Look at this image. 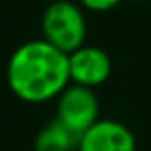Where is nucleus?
Wrapping results in <instances>:
<instances>
[{"label": "nucleus", "mask_w": 151, "mask_h": 151, "mask_svg": "<svg viewBox=\"0 0 151 151\" xmlns=\"http://www.w3.org/2000/svg\"><path fill=\"white\" fill-rule=\"evenodd\" d=\"M6 81L12 94L27 103H44L71 84L69 54L58 50L44 38L29 40L10 55Z\"/></svg>", "instance_id": "f257e3e1"}, {"label": "nucleus", "mask_w": 151, "mask_h": 151, "mask_svg": "<svg viewBox=\"0 0 151 151\" xmlns=\"http://www.w3.org/2000/svg\"><path fill=\"white\" fill-rule=\"evenodd\" d=\"M113 63L105 50L98 46L84 44L82 48L69 54V73L71 82L86 88H96L111 77Z\"/></svg>", "instance_id": "20e7f679"}, {"label": "nucleus", "mask_w": 151, "mask_h": 151, "mask_svg": "<svg viewBox=\"0 0 151 151\" xmlns=\"http://www.w3.org/2000/svg\"><path fill=\"white\" fill-rule=\"evenodd\" d=\"M82 134L54 117L35 136V151H78Z\"/></svg>", "instance_id": "423d86ee"}, {"label": "nucleus", "mask_w": 151, "mask_h": 151, "mask_svg": "<svg viewBox=\"0 0 151 151\" xmlns=\"http://www.w3.org/2000/svg\"><path fill=\"white\" fill-rule=\"evenodd\" d=\"M78 151H138L136 136L122 122L100 119L82 134Z\"/></svg>", "instance_id": "39448f33"}, {"label": "nucleus", "mask_w": 151, "mask_h": 151, "mask_svg": "<svg viewBox=\"0 0 151 151\" xmlns=\"http://www.w3.org/2000/svg\"><path fill=\"white\" fill-rule=\"evenodd\" d=\"M121 2L122 0H78V4H81L82 8H86V10H90V12H98V14L113 10V8H117Z\"/></svg>", "instance_id": "0eeeda50"}, {"label": "nucleus", "mask_w": 151, "mask_h": 151, "mask_svg": "<svg viewBox=\"0 0 151 151\" xmlns=\"http://www.w3.org/2000/svg\"><path fill=\"white\" fill-rule=\"evenodd\" d=\"M55 117L78 134H84L90 126L100 121V101L94 88L71 82L58 96Z\"/></svg>", "instance_id": "7ed1b4c3"}, {"label": "nucleus", "mask_w": 151, "mask_h": 151, "mask_svg": "<svg viewBox=\"0 0 151 151\" xmlns=\"http://www.w3.org/2000/svg\"><path fill=\"white\" fill-rule=\"evenodd\" d=\"M42 38L65 54H73L86 42V17L82 6L71 0H55L42 14Z\"/></svg>", "instance_id": "f03ea898"}]
</instances>
